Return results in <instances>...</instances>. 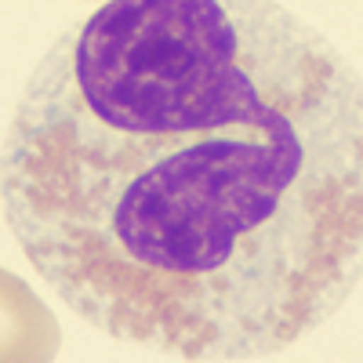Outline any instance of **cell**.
Returning a JSON list of instances; mask_svg holds the SVG:
<instances>
[{"label": "cell", "mask_w": 363, "mask_h": 363, "mask_svg": "<svg viewBox=\"0 0 363 363\" xmlns=\"http://www.w3.org/2000/svg\"><path fill=\"white\" fill-rule=\"evenodd\" d=\"M0 200L102 335L277 356L363 277V77L277 0H106L29 77Z\"/></svg>", "instance_id": "1"}, {"label": "cell", "mask_w": 363, "mask_h": 363, "mask_svg": "<svg viewBox=\"0 0 363 363\" xmlns=\"http://www.w3.org/2000/svg\"><path fill=\"white\" fill-rule=\"evenodd\" d=\"M62 327L22 277L0 269V363H55Z\"/></svg>", "instance_id": "2"}]
</instances>
